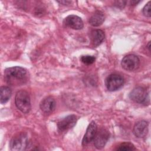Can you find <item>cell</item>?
Returning <instances> with one entry per match:
<instances>
[{
    "label": "cell",
    "instance_id": "obj_15",
    "mask_svg": "<svg viewBox=\"0 0 151 151\" xmlns=\"http://www.w3.org/2000/svg\"><path fill=\"white\" fill-rule=\"evenodd\" d=\"M1 99L0 101L1 104L6 103L11 97V90L9 87L7 86H2L1 87Z\"/></svg>",
    "mask_w": 151,
    "mask_h": 151
},
{
    "label": "cell",
    "instance_id": "obj_18",
    "mask_svg": "<svg viewBox=\"0 0 151 151\" xmlns=\"http://www.w3.org/2000/svg\"><path fill=\"white\" fill-rule=\"evenodd\" d=\"M151 2L149 1L143 8V13L145 16L147 17H150L151 16Z\"/></svg>",
    "mask_w": 151,
    "mask_h": 151
},
{
    "label": "cell",
    "instance_id": "obj_17",
    "mask_svg": "<svg viewBox=\"0 0 151 151\" xmlns=\"http://www.w3.org/2000/svg\"><path fill=\"white\" fill-rule=\"evenodd\" d=\"M80 60L81 62L86 65H90L93 64L95 61V57L91 55H83L81 57Z\"/></svg>",
    "mask_w": 151,
    "mask_h": 151
},
{
    "label": "cell",
    "instance_id": "obj_1",
    "mask_svg": "<svg viewBox=\"0 0 151 151\" xmlns=\"http://www.w3.org/2000/svg\"><path fill=\"white\" fill-rule=\"evenodd\" d=\"M28 77L27 70L19 66L8 68L4 71V78L6 82L11 86L24 84L28 81Z\"/></svg>",
    "mask_w": 151,
    "mask_h": 151
},
{
    "label": "cell",
    "instance_id": "obj_12",
    "mask_svg": "<svg viewBox=\"0 0 151 151\" xmlns=\"http://www.w3.org/2000/svg\"><path fill=\"white\" fill-rule=\"evenodd\" d=\"M55 101L54 99L51 96L44 98L40 103V107L41 111L47 114H51L53 112L55 108Z\"/></svg>",
    "mask_w": 151,
    "mask_h": 151
},
{
    "label": "cell",
    "instance_id": "obj_16",
    "mask_svg": "<svg viewBox=\"0 0 151 151\" xmlns=\"http://www.w3.org/2000/svg\"><path fill=\"white\" fill-rule=\"evenodd\" d=\"M116 150L119 151H130L136 150V148L132 143L130 142H124L121 143Z\"/></svg>",
    "mask_w": 151,
    "mask_h": 151
},
{
    "label": "cell",
    "instance_id": "obj_13",
    "mask_svg": "<svg viewBox=\"0 0 151 151\" xmlns=\"http://www.w3.org/2000/svg\"><path fill=\"white\" fill-rule=\"evenodd\" d=\"M91 41L94 47L101 44L104 39V33L101 29H94L90 32Z\"/></svg>",
    "mask_w": 151,
    "mask_h": 151
},
{
    "label": "cell",
    "instance_id": "obj_5",
    "mask_svg": "<svg viewBox=\"0 0 151 151\" xmlns=\"http://www.w3.org/2000/svg\"><path fill=\"white\" fill-rule=\"evenodd\" d=\"M124 84L123 77L117 74H111L107 77L105 85L110 91H114L121 88Z\"/></svg>",
    "mask_w": 151,
    "mask_h": 151
},
{
    "label": "cell",
    "instance_id": "obj_20",
    "mask_svg": "<svg viewBox=\"0 0 151 151\" xmlns=\"http://www.w3.org/2000/svg\"><path fill=\"white\" fill-rule=\"evenodd\" d=\"M58 3L62 4L63 5H68L71 3V1H57Z\"/></svg>",
    "mask_w": 151,
    "mask_h": 151
},
{
    "label": "cell",
    "instance_id": "obj_21",
    "mask_svg": "<svg viewBox=\"0 0 151 151\" xmlns=\"http://www.w3.org/2000/svg\"><path fill=\"white\" fill-rule=\"evenodd\" d=\"M147 48L149 49V51H150V42H149L147 44Z\"/></svg>",
    "mask_w": 151,
    "mask_h": 151
},
{
    "label": "cell",
    "instance_id": "obj_11",
    "mask_svg": "<svg viewBox=\"0 0 151 151\" xmlns=\"http://www.w3.org/2000/svg\"><path fill=\"white\" fill-rule=\"evenodd\" d=\"M64 23L67 27L73 29H81L83 28V22L80 17L75 15H70L65 18Z\"/></svg>",
    "mask_w": 151,
    "mask_h": 151
},
{
    "label": "cell",
    "instance_id": "obj_10",
    "mask_svg": "<svg viewBox=\"0 0 151 151\" xmlns=\"http://www.w3.org/2000/svg\"><path fill=\"white\" fill-rule=\"evenodd\" d=\"M97 132V126L95 122L92 121L88 126L85 134L83 137L82 140V145L83 146L88 145L92 140H94V138Z\"/></svg>",
    "mask_w": 151,
    "mask_h": 151
},
{
    "label": "cell",
    "instance_id": "obj_9",
    "mask_svg": "<svg viewBox=\"0 0 151 151\" xmlns=\"http://www.w3.org/2000/svg\"><path fill=\"white\" fill-rule=\"evenodd\" d=\"M149 130V123L145 120H140L136 123L133 127L134 134L139 138H143L146 136Z\"/></svg>",
    "mask_w": 151,
    "mask_h": 151
},
{
    "label": "cell",
    "instance_id": "obj_2",
    "mask_svg": "<svg viewBox=\"0 0 151 151\" xmlns=\"http://www.w3.org/2000/svg\"><path fill=\"white\" fill-rule=\"evenodd\" d=\"M15 103L17 107L23 113H28L31 108L30 97L25 90L18 91L15 95Z\"/></svg>",
    "mask_w": 151,
    "mask_h": 151
},
{
    "label": "cell",
    "instance_id": "obj_8",
    "mask_svg": "<svg viewBox=\"0 0 151 151\" xmlns=\"http://www.w3.org/2000/svg\"><path fill=\"white\" fill-rule=\"evenodd\" d=\"M77 117L74 114L68 115L61 119L57 123V127L60 131L63 132L73 127L77 122Z\"/></svg>",
    "mask_w": 151,
    "mask_h": 151
},
{
    "label": "cell",
    "instance_id": "obj_3",
    "mask_svg": "<svg viewBox=\"0 0 151 151\" xmlns=\"http://www.w3.org/2000/svg\"><path fill=\"white\" fill-rule=\"evenodd\" d=\"M30 142L27 134L21 133L14 136L9 143L11 150L22 151L27 150L29 146Z\"/></svg>",
    "mask_w": 151,
    "mask_h": 151
},
{
    "label": "cell",
    "instance_id": "obj_7",
    "mask_svg": "<svg viewBox=\"0 0 151 151\" xmlns=\"http://www.w3.org/2000/svg\"><path fill=\"white\" fill-rule=\"evenodd\" d=\"M110 136L109 132L106 129L101 128L97 132L94 138V145L97 149L103 148L108 141Z\"/></svg>",
    "mask_w": 151,
    "mask_h": 151
},
{
    "label": "cell",
    "instance_id": "obj_4",
    "mask_svg": "<svg viewBox=\"0 0 151 151\" xmlns=\"http://www.w3.org/2000/svg\"><path fill=\"white\" fill-rule=\"evenodd\" d=\"M129 97L133 101L145 105L148 104L150 101L149 93L146 89L142 87H137L133 88L129 94Z\"/></svg>",
    "mask_w": 151,
    "mask_h": 151
},
{
    "label": "cell",
    "instance_id": "obj_19",
    "mask_svg": "<svg viewBox=\"0 0 151 151\" xmlns=\"http://www.w3.org/2000/svg\"><path fill=\"white\" fill-rule=\"evenodd\" d=\"M126 1H119L116 2V5H117V6H120L121 8H123L124 6V5H126Z\"/></svg>",
    "mask_w": 151,
    "mask_h": 151
},
{
    "label": "cell",
    "instance_id": "obj_14",
    "mask_svg": "<svg viewBox=\"0 0 151 151\" xmlns=\"http://www.w3.org/2000/svg\"><path fill=\"white\" fill-rule=\"evenodd\" d=\"M104 15L100 11H97L89 19V23L93 27H98L103 24L104 21Z\"/></svg>",
    "mask_w": 151,
    "mask_h": 151
},
{
    "label": "cell",
    "instance_id": "obj_6",
    "mask_svg": "<svg viewBox=\"0 0 151 151\" xmlns=\"http://www.w3.org/2000/svg\"><path fill=\"white\" fill-rule=\"evenodd\" d=\"M140 64L139 57L134 54H129L124 57L122 61V67L127 71H134L138 68Z\"/></svg>",
    "mask_w": 151,
    "mask_h": 151
}]
</instances>
